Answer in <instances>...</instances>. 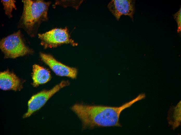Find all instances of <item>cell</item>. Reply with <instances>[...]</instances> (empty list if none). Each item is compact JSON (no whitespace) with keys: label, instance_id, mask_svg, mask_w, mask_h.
I'll list each match as a JSON object with an SVG mask.
<instances>
[{"label":"cell","instance_id":"1","mask_svg":"<svg viewBox=\"0 0 181 135\" xmlns=\"http://www.w3.org/2000/svg\"><path fill=\"white\" fill-rule=\"evenodd\" d=\"M135 102L134 99L118 106L76 104L71 109L80 120L83 130L97 127H120L121 112Z\"/></svg>","mask_w":181,"mask_h":135},{"label":"cell","instance_id":"2","mask_svg":"<svg viewBox=\"0 0 181 135\" xmlns=\"http://www.w3.org/2000/svg\"><path fill=\"white\" fill-rule=\"evenodd\" d=\"M23 9L17 27L23 29L31 37L37 34L41 24L48 19L51 2L41 0H23Z\"/></svg>","mask_w":181,"mask_h":135},{"label":"cell","instance_id":"3","mask_svg":"<svg viewBox=\"0 0 181 135\" xmlns=\"http://www.w3.org/2000/svg\"><path fill=\"white\" fill-rule=\"evenodd\" d=\"M0 48L5 58H15L33 53V50L25 43L20 30L2 39Z\"/></svg>","mask_w":181,"mask_h":135},{"label":"cell","instance_id":"4","mask_svg":"<svg viewBox=\"0 0 181 135\" xmlns=\"http://www.w3.org/2000/svg\"><path fill=\"white\" fill-rule=\"evenodd\" d=\"M38 35L41 45L45 49L55 48L63 44L73 46L77 45L71 38L67 28L53 29Z\"/></svg>","mask_w":181,"mask_h":135},{"label":"cell","instance_id":"5","mask_svg":"<svg viewBox=\"0 0 181 135\" xmlns=\"http://www.w3.org/2000/svg\"><path fill=\"white\" fill-rule=\"evenodd\" d=\"M69 84L68 81L63 80L51 89L42 91L33 96L28 102V110L23 118H27L30 116L43 106L56 92Z\"/></svg>","mask_w":181,"mask_h":135},{"label":"cell","instance_id":"6","mask_svg":"<svg viewBox=\"0 0 181 135\" xmlns=\"http://www.w3.org/2000/svg\"><path fill=\"white\" fill-rule=\"evenodd\" d=\"M135 0H112L108 4L109 11L119 21L122 15L127 16L134 21L135 11Z\"/></svg>","mask_w":181,"mask_h":135},{"label":"cell","instance_id":"7","mask_svg":"<svg viewBox=\"0 0 181 135\" xmlns=\"http://www.w3.org/2000/svg\"><path fill=\"white\" fill-rule=\"evenodd\" d=\"M42 60L57 75L74 79L77 76V69L67 66L57 60L51 55L43 53L40 54Z\"/></svg>","mask_w":181,"mask_h":135},{"label":"cell","instance_id":"8","mask_svg":"<svg viewBox=\"0 0 181 135\" xmlns=\"http://www.w3.org/2000/svg\"><path fill=\"white\" fill-rule=\"evenodd\" d=\"M21 80L14 73L8 71L1 72L0 89L4 90H20L22 88Z\"/></svg>","mask_w":181,"mask_h":135},{"label":"cell","instance_id":"9","mask_svg":"<svg viewBox=\"0 0 181 135\" xmlns=\"http://www.w3.org/2000/svg\"><path fill=\"white\" fill-rule=\"evenodd\" d=\"M33 84L35 87L44 84L50 79L51 75L48 70L38 65L35 64L33 66Z\"/></svg>","mask_w":181,"mask_h":135},{"label":"cell","instance_id":"10","mask_svg":"<svg viewBox=\"0 0 181 135\" xmlns=\"http://www.w3.org/2000/svg\"><path fill=\"white\" fill-rule=\"evenodd\" d=\"M3 6L5 14L9 18L12 17V12L14 10H16L15 4L16 1L14 0L1 1Z\"/></svg>","mask_w":181,"mask_h":135},{"label":"cell","instance_id":"11","mask_svg":"<svg viewBox=\"0 0 181 135\" xmlns=\"http://www.w3.org/2000/svg\"><path fill=\"white\" fill-rule=\"evenodd\" d=\"M83 2V1H56L53 5V7H55L56 5H60L63 7L72 6L76 9H77Z\"/></svg>","mask_w":181,"mask_h":135},{"label":"cell","instance_id":"12","mask_svg":"<svg viewBox=\"0 0 181 135\" xmlns=\"http://www.w3.org/2000/svg\"><path fill=\"white\" fill-rule=\"evenodd\" d=\"M173 17L176 21L177 25V32L178 33L181 32V8L173 15Z\"/></svg>","mask_w":181,"mask_h":135}]
</instances>
